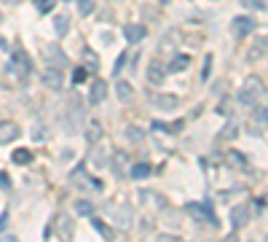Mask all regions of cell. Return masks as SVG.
I'll use <instances>...</instances> for the list:
<instances>
[{
  "label": "cell",
  "instance_id": "obj_17",
  "mask_svg": "<svg viewBox=\"0 0 268 242\" xmlns=\"http://www.w3.org/2000/svg\"><path fill=\"white\" fill-rule=\"evenodd\" d=\"M191 65V57H183V54H177L175 59H172V65H169V70L172 73H183V70Z\"/></svg>",
  "mask_w": 268,
  "mask_h": 242
},
{
  "label": "cell",
  "instance_id": "obj_29",
  "mask_svg": "<svg viewBox=\"0 0 268 242\" xmlns=\"http://www.w3.org/2000/svg\"><path fill=\"white\" fill-rule=\"evenodd\" d=\"M123 62H126V54H118V59H115V67H113L115 78H118V73H121V70H123Z\"/></svg>",
  "mask_w": 268,
  "mask_h": 242
},
{
  "label": "cell",
  "instance_id": "obj_24",
  "mask_svg": "<svg viewBox=\"0 0 268 242\" xmlns=\"http://www.w3.org/2000/svg\"><path fill=\"white\" fill-rule=\"evenodd\" d=\"M212 73V54H207V59H204V67H201V81H207Z\"/></svg>",
  "mask_w": 268,
  "mask_h": 242
},
{
  "label": "cell",
  "instance_id": "obj_31",
  "mask_svg": "<svg viewBox=\"0 0 268 242\" xmlns=\"http://www.w3.org/2000/svg\"><path fill=\"white\" fill-rule=\"evenodd\" d=\"M38 9H41L43 14L51 11V9H54V0H38Z\"/></svg>",
  "mask_w": 268,
  "mask_h": 242
},
{
  "label": "cell",
  "instance_id": "obj_23",
  "mask_svg": "<svg viewBox=\"0 0 268 242\" xmlns=\"http://www.w3.org/2000/svg\"><path fill=\"white\" fill-rule=\"evenodd\" d=\"M99 137H102V127H99L97 121H91V127H89V140L94 143V140H99Z\"/></svg>",
  "mask_w": 268,
  "mask_h": 242
},
{
  "label": "cell",
  "instance_id": "obj_1",
  "mask_svg": "<svg viewBox=\"0 0 268 242\" xmlns=\"http://www.w3.org/2000/svg\"><path fill=\"white\" fill-rule=\"evenodd\" d=\"M30 70H33V65H30V57H27L22 49H17V51L11 54V59H9V75H14V78H27Z\"/></svg>",
  "mask_w": 268,
  "mask_h": 242
},
{
  "label": "cell",
  "instance_id": "obj_4",
  "mask_svg": "<svg viewBox=\"0 0 268 242\" xmlns=\"http://www.w3.org/2000/svg\"><path fill=\"white\" fill-rule=\"evenodd\" d=\"M244 92L247 95H252L255 100L263 97V92H265V84H263V78H257V75H249L247 81H244Z\"/></svg>",
  "mask_w": 268,
  "mask_h": 242
},
{
  "label": "cell",
  "instance_id": "obj_2",
  "mask_svg": "<svg viewBox=\"0 0 268 242\" xmlns=\"http://www.w3.org/2000/svg\"><path fill=\"white\" fill-rule=\"evenodd\" d=\"M43 59L49 62L51 67H67L70 65V59H67V54L59 49V46H43Z\"/></svg>",
  "mask_w": 268,
  "mask_h": 242
},
{
  "label": "cell",
  "instance_id": "obj_8",
  "mask_svg": "<svg viewBox=\"0 0 268 242\" xmlns=\"http://www.w3.org/2000/svg\"><path fill=\"white\" fill-rule=\"evenodd\" d=\"M123 35H126V41H129V43H140L148 35V30L143 25H126L123 27Z\"/></svg>",
  "mask_w": 268,
  "mask_h": 242
},
{
  "label": "cell",
  "instance_id": "obj_34",
  "mask_svg": "<svg viewBox=\"0 0 268 242\" xmlns=\"http://www.w3.org/2000/svg\"><path fill=\"white\" fill-rule=\"evenodd\" d=\"M0 49H9V43H6L3 38H0Z\"/></svg>",
  "mask_w": 268,
  "mask_h": 242
},
{
  "label": "cell",
  "instance_id": "obj_27",
  "mask_svg": "<svg viewBox=\"0 0 268 242\" xmlns=\"http://www.w3.org/2000/svg\"><path fill=\"white\" fill-rule=\"evenodd\" d=\"M0 189H3V191H11V178H9V173H0Z\"/></svg>",
  "mask_w": 268,
  "mask_h": 242
},
{
  "label": "cell",
  "instance_id": "obj_14",
  "mask_svg": "<svg viewBox=\"0 0 268 242\" xmlns=\"http://www.w3.org/2000/svg\"><path fill=\"white\" fill-rule=\"evenodd\" d=\"M54 30H57L59 38H65L70 33V19L65 17V14H59V17H54Z\"/></svg>",
  "mask_w": 268,
  "mask_h": 242
},
{
  "label": "cell",
  "instance_id": "obj_10",
  "mask_svg": "<svg viewBox=\"0 0 268 242\" xmlns=\"http://www.w3.org/2000/svg\"><path fill=\"white\" fill-rule=\"evenodd\" d=\"M43 84L49 89H62V73H59V67H49L43 73Z\"/></svg>",
  "mask_w": 268,
  "mask_h": 242
},
{
  "label": "cell",
  "instance_id": "obj_21",
  "mask_svg": "<svg viewBox=\"0 0 268 242\" xmlns=\"http://www.w3.org/2000/svg\"><path fill=\"white\" fill-rule=\"evenodd\" d=\"M126 137H129L131 140V143H143V129H137V127H129V129H126Z\"/></svg>",
  "mask_w": 268,
  "mask_h": 242
},
{
  "label": "cell",
  "instance_id": "obj_5",
  "mask_svg": "<svg viewBox=\"0 0 268 242\" xmlns=\"http://www.w3.org/2000/svg\"><path fill=\"white\" fill-rule=\"evenodd\" d=\"M249 221V210L247 205H236L233 207V213H231V223H233V229H244Z\"/></svg>",
  "mask_w": 268,
  "mask_h": 242
},
{
  "label": "cell",
  "instance_id": "obj_11",
  "mask_svg": "<svg viewBox=\"0 0 268 242\" xmlns=\"http://www.w3.org/2000/svg\"><path fill=\"white\" fill-rule=\"evenodd\" d=\"M115 95H118V100H121V103H131V100H134V89H131V84H129V81H118Z\"/></svg>",
  "mask_w": 268,
  "mask_h": 242
},
{
  "label": "cell",
  "instance_id": "obj_19",
  "mask_svg": "<svg viewBox=\"0 0 268 242\" xmlns=\"http://www.w3.org/2000/svg\"><path fill=\"white\" fill-rule=\"evenodd\" d=\"M94 9H97V0H78V11H81L83 17H89Z\"/></svg>",
  "mask_w": 268,
  "mask_h": 242
},
{
  "label": "cell",
  "instance_id": "obj_18",
  "mask_svg": "<svg viewBox=\"0 0 268 242\" xmlns=\"http://www.w3.org/2000/svg\"><path fill=\"white\" fill-rule=\"evenodd\" d=\"M11 159L17 162V165H30V162H33V153H30L27 148H17V151L11 153Z\"/></svg>",
  "mask_w": 268,
  "mask_h": 242
},
{
  "label": "cell",
  "instance_id": "obj_32",
  "mask_svg": "<svg viewBox=\"0 0 268 242\" xmlns=\"http://www.w3.org/2000/svg\"><path fill=\"white\" fill-rule=\"evenodd\" d=\"M255 119H257V124H268V113H265V111H257Z\"/></svg>",
  "mask_w": 268,
  "mask_h": 242
},
{
  "label": "cell",
  "instance_id": "obj_16",
  "mask_svg": "<svg viewBox=\"0 0 268 242\" xmlns=\"http://www.w3.org/2000/svg\"><path fill=\"white\" fill-rule=\"evenodd\" d=\"M83 67L86 70H97L99 67V57L91 49H83Z\"/></svg>",
  "mask_w": 268,
  "mask_h": 242
},
{
  "label": "cell",
  "instance_id": "obj_20",
  "mask_svg": "<svg viewBox=\"0 0 268 242\" xmlns=\"http://www.w3.org/2000/svg\"><path fill=\"white\" fill-rule=\"evenodd\" d=\"M228 162H231L233 167H247V159H244L239 151H228Z\"/></svg>",
  "mask_w": 268,
  "mask_h": 242
},
{
  "label": "cell",
  "instance_id": "obj_35",
  "mask_svg": "<svg viewBox=\"0 0 268 242\" xmlns=\"http://www.w3.org/2000/svg\"><path fill=\"white\" fill-rule=\"evenodd\" d=\"M0 25H3V14H0Z\"/></svg>",
  "mask_w": 268,
  "mask_h": 242
},
{
  "label": "cell",
  "instance_id": "obj_15",
  "mask_svg": "<svg viewBox=\"0 0 268 242\" xmlns=\"http://www.w3.org/2000/svg\"><path fill=\"white\" fill-rule=\"evenodd\" d=\"M75 213L81 215V218H91L94 215V205H91L89 199H78L75 202Z\"/></svg>",
  "mask_w": 268,
  "mask_h": 242
},
{
  "label": "cell",
  "instance_id": "obj_13",
  "mask_svg": "<svg viewBox=\"0 0 268 242\" xmlns=\"http://www.w3.org/2000/svg\"><path fill=\"white\" fill-rule=\"evenodd\" d=\"M151 173H153L151 165H145V162H143V165H134L131 167L129 178H134V181H145V178H151Z\"/></svg>",
  "mask_w": 268,
  "mask_h": 242
},
{
  "label": "cell",
  "instance_id": "obj_7",
  "mask_svg": "<svg viewBox=\"0 0 268 242\" xmlns=\"http://www.w3.org/2000/svg\"><path fill=\"white\" fill-rule=\"evenodd\" d=\"M153 105L161 108V111H175L180 105V100L175 95H153Z\"/></svg>",
  "mask_w": 268,
  "mask_h": 242
},
{
  "label": "cell",
  "instance_id": "obj_6",
  "mask_svg": "<svg viewBox=\"0 0 268 242\" xmlns=\"http://www.w3.org/2000/svg\"><path fill=\"white\" fill-rule=\"evenodd\" d=\"M105 95H107V87H105V81H102V78H97V81L91 84V92H89V103H91V105H99L102 100H105Z\"/></svg>",
  "mask_w": 268,
  "mask_h": 242
},
{
  "label": "cell",
  "instance_id": "obj_33",
  "mask_svg": "<svg viewBox=\"0 0 268 242\" xmlns=\"http://www.w3.org/2000/svg\"><path fill=\"white\" fill-rule=\"evenodd\" d=\"M6 223H9V213H3V215H0V231L6 229Z\"/></svg>",
  "mask_w": 268,
  "mask_h": 242
},
{
  "label": "cell",
  "instance_id": "obj_12",
  "mask_svg": "<svg viewBox=\"0 0 268 242\" xmlns=\"http://www.w3.org/2000/svg\"><path fill=\"white\" fill-rule=\"evenodd\" d=\"M148 78H151V84H164V78H167V70H164L159 62H153V65L148 67Z\"/></svg>",
  "mask_w": 268,
  "mask_h": 242
},
{
  "label": "cell",
  "instance_id": "obj_3",
  "mask_svg": "<svg viewBox=\"0 0 268 242\" xmlns=\"http://www.w3.org/2000/svg\"><path fill=\"white\" fill-rule=\"evenodd\" d=\"M22 135L19 132V127L14 121H0V145H9V143H14Z\"/></svg>",
  "mask_w": 268,
  "mask_h": 242
},
{
  "label": "cell",
  "instance_id": "obj_22",
  "mask_svg": "<svg viewBox=\"0 0 268 242\" xmlns=\"http://www.w3.org/2000/svg\"><path fill=\"white\" fill-rule=\"evenodd\" d=\"M239 103H241V105H247V108H255V105H257V100L241 89V92H239Z\"/></svg>",
  "mask_w": 268,
  "mask_h": 242
},
{
  "label": "cell",
  "instance_id": "obj_28",
  "mask_svg": "<svg viewBox=\"0 0 268 242\" xmlns=\"http://www.w3.org/2000/svg\"><path fill=\"white\" fill-rule=\"evenodd\" d=\"M239 3L241 6H249V9H260V11L265 9V3H260V0H239Z\"/></svg>",
  "mask_w": 268,
  "mask_h": 242
},
{
  "label": "cell",
  "instance_id": "obj_30",
  "mask_svg": "<svg viewBox=\"0 0 268 242\" xmlns=\"http://www.w3.org/2000/svg\"><path fill=\"white\" fill-rule=\"evenodd\" d=\"M86 78V67H75V73H73V84H81Z\"/></svg>",
  "mask_w": 268,
  "mask_h": 242
},
{
  "label": "cell",
  "instance_id": "obj_26",
  "mask_svg": "<svg viewBox=\"0 0 268 242\" xmlns=\"http://www.w3.org/2000/svg\"><path fill=\"white\" fill-rule=\"evenodd\" d=\"M263 49H265V41H257V43H255V49L249 51V59H257L260 54H263Z\"/></svg>",
  "mask_w": 268,
  "mask_h": 242
},
{
  "label": "cell",
  "instance_id": "obj_9",
  "mask_svg": "<svg viewBox=\"0 0 268 242\" xmlns=\"http://www.w3.org/2000/svg\"><path fill=\"white\" fill-rule=\"evenodd\" d=\"M252 30H255V22H252L249 17H236L233 19V33L239 38H244L247 33H252Z\"/></svg>",
  "mask_w": 268,
  "mask_h": 242
},
{
  "label": "cell",
  "instance_id": "obj_36",
  "mask_svg": "<svg viewBox=\"0 0 268 242\" xmlns=\"http://www.w3.org/2000/svg\"><path fill=\"white\" fill-rule=\"evenodd\" d=\"M161 3H167V0H161Z\"/></svg>",
  "mask_w": 268,
  "mask_h": 242
},
{
  "label": "cell",
  "instance_id": "obj_25",
  "mask_svg": "<svg viewBox=\"0 0 268 242\" xmlns=\"http://www.w3.org/2000/svg\"><path fill=\"white\" fill-rule=\"evenodd\" d=\"M91 226H94V229H97L99 234H105V237H110V229H107V226L99 221V218H91Z\"/></svg>",
  "mask_w": 268,
  "mask_h": 242
}]
</instances>
